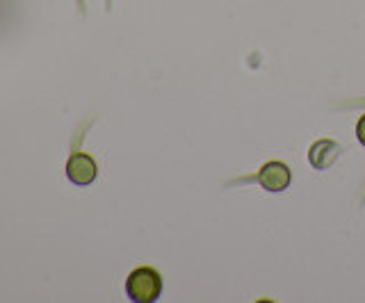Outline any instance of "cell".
<instances>
[{
	"mask_svg": "<svg viewBox=\"0 0 365 303\" xmlns=\"http://www.w3.org/2000/svg\"><path fill=\"white\" fill-rule=\"evenodd\" d=\"M258 183L267 192H283L290 185V169L283 162H267L260 166Z\"/></svg>",
	"mask_w": 365,
	"mask_h": 303,
	"instance_id": "3957f363",
	"label": "cell"
},
{
	"mask_svg": "<svg viewBox=\"0 0 365 303\" xmlns=\"http://www.w3.org/2000/svg\"><path fill=\"white\" fill-rule=\"evenodd\" d=\"M125 292L137 303H153L163 292V278L151 267H140L125 280Z\"/></svg>",
	"mask_w": 365,
	"mask_h": 303,
	"instance_id": "6da1fadb",
	"label": "cell"
},
{
	"mask_svg": "<svg viewBox=\"0 0 365 303\" xmlns=\"http://www.w3.org/2000/svg\"><path fill=\"white\" fill-rule=\"evenodd\" d=\"M356 137H359V142L365 146V115L359 119V123H356Z\"/></svg>",
	"mask_w": 365,
	"mask_h": 303,
	"instance_id": "5b68a950",
	"label": "cell"
},
{
	"mask_svg": "<svg viewBox=\"0 0 365 303\" xmlns=\"http://www.w3.org/2000/svg\"><path fill=\"white\" fill-rule=\"evenodd\" d=\"M340 158V146L336 142H329V139H319L311 146L308 151V160L315 166V169H329L331 164Z\"/></svg>",
	"mask_w": 365,
	"mask_h": 303,
	"instance_id": "277c9868",
	"label": "cell"
},
{
	"mask_svg": "<svg viewBox=\"0 0 365 303\" xmlns=\"http://www.w3.org/2000/svg\"><path fill=\"white\" fill-rule=\"evenodd\" d=\"M96 162L87 153H73L66 162V176L76 185H91L96 181Z\"/></svg>",
	"mask_w": 365,
	"mask_h": 303,
	"instance_id": "7a4b0ae2",
	"label": "cell"
}]
</instances>
